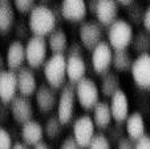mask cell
<instances>
[{
    "label": "cell",
    "instance_id": "cell-42",
    "mask_svg": "<svg viewBox=\"0 0 150 149\" xmlns=\"http://www.w3.org/2000/svg\"><path fill=\"white\" fill-rule=\"evenodd\" d=\"M97 1H98V0H88V1H86L88 11H91L92 14H94V8H96V6H97Z\"/></svg>",
    "mask_w": 150,
    "mask_h": 149
},
{
    "label": "cell",
    "instance_id": "cell-39",
    "mask_svg": "<svg viewBox=\"0 0 150 149\" xmlns=\"http://www.w3.org/2000/svg\"><path fill=\"white\" fill-rule=\"evenodd\" d=\"M82 51H84V47L74 43L72 45H68V49H67L65 53H67V56L68 55H82Z\"/></svg>",
    "mask_w": 150,
    "mask_h": 149
},
{
    "label": "cell",
    "instance_id": "cell-2",
    "mask_svg": "<svg viewBox=\"0 0 150 149\" xmlns=\"http://www.w3.org/2000/svg\"><path fill=\"white\" fill-rule=\"evenodd\" d=\"M42 71L48 85L61 89L67 83V56L64 53H52L42 65Z\"/></svg>",
    "mask_w": 150,
    "mask_h": 149
},
{
    "label": "cell",
    "instance_id": "cell-5",
    "mask_svg": "<svg viewBox=\"0 0 150 149\" xmlns=\"http://www.w3.org/2000/svg\"><path fill=\"white\" fill-rule=\"evenodd\" d=\"M76 91H74V84L68 83L64 84L61 88V92L59 95L57 100V117L60 118L64 125H68L72 123L74 116V105H76Z\"/></svg>",
    "mask_w": 150,
    "mask_h": 149
},
{
    "label": "cell",
    "instance_id": "cell-43",
    "mask_svg": "<svg viewBox=\"0 0 150 149\" xmlns=\"http://www.w3.org/2000/svg\"><path fill=\"white\" fill-rule=\"evenodd\" d=\"M12 148L15 149H25V148H29L24 141H16V143H12Z\"/></svg>",
    "mask_w": 150,
    "mask_h": 149
},
{
    "label": "cell",
    "instance_id": "cell-26",
    "mask_svg": "<svg viewBox=\"0 0 150 149\" xmlns=\"http://www.w3.org/2000/svg\"><path fill=\"white\" fill-rule=\"evenodd\" d=\"M130 52L127 49H113V59H112V67L118 72H127L130 71L132 63H133Z\"/></svg>",
    "mask_w": 150,
    "mask_h": 149
},
{
    "label": "cell",
    "instance_id": "cell-35",
    "mask_svg": "<svg viewBox=\"0 0 150 149\" xmlns=\"http://www.w3.org/2000/svg\"><path fill=\"white\" fill-rule=\"evenodd\" d=\"M134 148L138 149H150V136L146 132L141 136L139 138H137L134 141Z\"/></svg>",
    "mask_w": 150,
    "mask_h": 149
},
{
    "label": "cell",
    "instance_id": "cell-3",
    "mask_svg": "<svg viewBox=\"0 0 150 149\" xmlns=\"http://www.w3.org/2000/svg\"><path fill=\"white\" fill-rule=\"evenodd\" d=\"M133 36V26L126 20L116 19L108 27V43L113 49H127Z\"/></svg>",
    "mask_w": 150,
    "mask_h": 149
},
{
    "label": "cell",
    "instance_id": "cell-33",
    "mask_svg": "<svg viewBox=\"0 0 150 149\" xmlns=\"http://www.w3.org/2000/svg\"><path fill=\"white\" fill-rule=\"evenodd\" d=\"M15 34H16V36L19 37V39L21 40H28L29 37H31V29H29L28 27V23H17L16 26H15Z\"/></svg>",
    "mask_w": 150,
    "mask_h": 149
},
{
    "label": "cell",
    "instance_id": "cell-12",
    "mask_svg": "<svg viewBox=\"0 0 150 149\" xmlns=\"http://www.w3.org/2000/svg\"><path fill=\"white\" fill-rule=\"evenodd\" d=\"M60 9L64 20L72 23H80L88 15L86 0H61Z\"/></svg>",
    "mask_w": 150,
    "mask_h": 149
},
{
    "label": "cell",
    "instance_id": "cell-38",
    "mask_svg": "<svg viewBox=\"0 0 150 149\" xmlns=\"http://www.w3.org/2000/svg\"><path fill=\"white\" fill-rule=\"evenodd\" d=\"M117 148L120 149H132L134 148V141L132 140L130 137H127V136H124L122 138H120L118 141H117Z\"/></svg>",
    "mask_w": 150,
    "mask_h": 149
},
{
    "label": "cell",
    "instance_id": "cell-44",
    "mask_svg": "<svg viewBox=\"0 0 150 149\" xmlns=\"http://www.w3.org/2000/svg\"><path fill=\"white\" fill-rule=\"evenodd\" d=\"M33 148H35V149H48V148H51V146H49L48 143H45V141L41 140V141H39L37 144H35Z\"/></svg>",
    "mask_w": 150,
    "mask_h": 149
},
{
    "label": "cell",
    "instance_id": "cell-9",
    "mask_svg": "<svg viewBox=\"0 0 150 149\" xmlns=\"http://www.w3.org/2000/svg\"><path fill=\"white\" fill-rule=\"evenodd\" d=\"M130 73L133 81L141 89L150 88V53L138 55L133 60L130 67Z\"/></svg>",
    "mask_w": 150,
    "mask_h": 149
},
{
    "label": "cell",
    "instance_id": "cell-29",
    "mask_svg": "<svg viewBox=\"0 0 150 149\" xmlns=\"http://www.w3.org/2000/svg\"><path fill=\"white\" fill-rule=\"evenodd\" d=\"M126 7H127V9H126L127 20H129V23H130L132 26H139V24H142V17H144V11H145L144 7L141 4L136 3V0Z\"/></svg>",
    "mask_w": 150,
    "mask_h": 149
},
{
    "label": "cell",
    "instance_id": "cell-19",
    "mask_svg": "<svg viewBox=\"0 0 150 149\" xmlns=\"http://www.w3.org/2000/svg\"><path fill=\"white\" fill-rule=\"evenodd\" d=\"M86 73V61L82 55H68L67 56V80L72 84L85 77Z\"/></svg>",
    "mask_w": 150,
    "mask_h": 149
},
{
    "label": "cell",
    "instance_id": "cell-45",
    "mask_svg": "<svg viewBox=\"0 0 150 149\" xmlns=\"http://www.w3.org/2000/svg\"><path fill=\"white\" fill-rule=\"evenodd\" d=\"M6 67H7V64H6V59H4L1 55H0V73L3 72L4 69H6Z\"/></svg>",
    "mask_w": 150,
    "mask_h": 149
},
{
    "label": "cell",
    "instance_id": "cell-16",
    "mask_svg": "<svg viewBox=\"0 0 150 149\" xmlns=\"http://www.w3.org/2000/svg\"><path fill=\"white\" fill-rule=\"evenodd\" d=\"M110 112L112 117L117 123H125L126 117L129 116V100H127L126 93L122 89H118L110 96Z\"/></svg>",
    "mask_w": 150,
    "mask_h": 149
},
{
    "label": "cell",
    "instance_id": "cell-15",
    "mask_svg": "<svg viewBox=\"0 0 150 149\" xmlns=\"http://www.w3.org/2000/svg\"><path fill=\"white\" fill-rule=\"evenodd\" d=\"M118 6L117 0H98L93 15L101 26L109 27L118 16Z\"/></svg>",
    "mask_w": 150,
    "mask_h": 149
},
{
    "label": "cell",
    "instance_id": "cell-20",
    "mask_svg": "<svg viewBox=\"0 0 150 149\" xmlns=\"http://www.w3.org/2000/svg\"><path fill=\"white\" fill-rule=\"evenodd\" d=\"M21 140L27 144L28 146H33L35 144H37L39 141H41L44 138V128L39 121H35L33 118L27 123L21 124Z\"/></svg>",
    "mask_w": 150,
    "mask_h": 149
},
{
    "label": "cell",
    "instance_id": "cell-40",
    "mask_svg": "<svg viewBox=\"0 0 150 149\" xmlns=\"http://www.w3.org/2000/svg\"><path fill=\"white\" fill-rule=\"evenodd\" d=\"M142 26L144 29L150 32V6H147L144 11V17H142Z\"/></svg>",
    "mask_w": 150,
    "mask_h": 149
},
{
    "label": "cell",
    "instance_id": "cell-46",
    "mask_svg": "<svg viewBox=\"0 0 150 149\" xmlns=\"http://www.w3.org/2000/svg\"><path fill=\"white\" fill-rule=\"evenodd\" d=\"M133 1H134V0H117V3L121 4V6H124V7L129 6V4L133 3Z\"/></svg>",
    "mask_w": 150,
    "mask_h": 149
},
{
    "label": "cell",
    "instance_id": "cell-21",
    "mask_svg": "<svg viewBox=\"0 0 150 149\" xmlns=\"http://www.w3.org/2000/svg\"><path fill=\"white\" fill-rule=\"evenodd\" d=\"M92 111H93V117L92 118H93L96 128L100 130H106L112 124V120H113L109 104L106 101H98Z\"/></svg>",
    "mask_w": 150,
    "mask_h": 149
},
{
    "label": "cell",
    "instance_id": "cell-27",
    "mask_svg": "<svg viewBox=\"0 0 150 149\" xmlns=\"http://www.w3.org/2000/svg\"><path fill=\"white\" fill-rule=\"evenodd\" d=\"M64 129H65V125L60 121L57 115L52 116L47 120L45 125H44V136L51 141H56L61 137Z\"/></svg>",
    "mask_w": 150,
    "mask_h": 149
},
{
    "label": "cell",
    "instance_id": "cell-47",
    "mask_svg": "<svg viewBox=\"0 0 150 149\" xmlns=\"http://www.w3.org/2000/svg\"><path fill=\"white\" fill-rule=\"evenodd\" d=\"M40 1H42V3H47V1H49V0H40Z\"/></svg>",
    "mask_w": 150,
    "mask_h": 149
},
{
    "label": "cell",
    "instance_id": "cell-4",
    "mask_svg": "<svg viewBox=\"0 0 150 149\" xmlns=\"http://www.w3.org/2000/svg\"><path fill=\"white\" fill-rule=\"evenodd\" d=\"M48 55V43L44 36L32 35L25 43V63L29 68L37 69L42 67Z\"/></svg>",
    "mask_w": 150,
    "mask_h": 149
},
{
    "label": "cell",
    "instance_id": "cell-32",
    "mask_svg": "<svg viewBox=\"0 0 150 149\" xmlns=\"http://www.w3.org/2000/svg\"><path fill=\"white\" fill-rule=\"evenodd\" d=\"M35 6H36V0H13L15 9L21 15L29 14V11H31Z\"/></svg>",
    "mask_w": 150,
    "mask_h": 149
},
{
    "label": "cell",
    "instance_id": "cell-41",
    "mask_svg": "<svg viewBox=\"0 0 150 149\" xmlns=\"http://www.w3.org/2000/svg\"><path fill=\"white\" fill-rule=\"evenodd\" d=\"M51 8H52V11H53L54 16H56L57 21L60 23L62 20V15H61V9H60V4H54V6L51 7Z\"/></svg>",
    "mask_w": 150,
    "mask_h": 149
},
{
    "label": "cell",
    "instance_id": "cell-48",
    "mask_svg": "<svg viewBox=\"0 0 150 149\" xmlns=\"http://www.w3.org/2000/svg\"><path fill=\"white\" fill-rule=\"evenodd\" d=\"M149 91H150V88H149Z\"/></svg>",
    "mask_w": 150,
    "mask_h": 149
},
{
    "label": "cell",
    "instance_id": "cell-36",
    "mask_svg": "<svg viewBox=\"0 0 150 149\" xmlns=\"http://www.w3.org/2000/svg\"><path fill=\"white\" fill-rule=\"evenodd\" d=\"M11 115V109H9V103L0 101V125L4 124L8 120V116Z\"/></svg>",
    "mask_w": 150,
    "mask_h": 149
},
{
    "label": "cell",
    "instance_id": "cell-18",
    "mask_svg": "<svg viewBox=\"0 0 150 149\" xmlns=\"http://www.w3.org/2000/svg\"><path fill=\"white\" fill-rule=\"evenodd\" d=\"M25 63V45L20 40L11 43L7 48L6 55V64L8 69H12L15 72L20 69Z\"/></svg>",
    "mask_w": 150,
    "mask_h": 149
},
{
    "label": "cell",
    "instance_id": "cell-8",
    "mask_svg": "<svg viewBox=\"0 0 150 149\" xmlns=\"http://www.w3.org/2000/svg\"><path fill=\"white\" fill-rule=\"evenodd\" d=\"M79 37H80V41H81L82 47L85 49H88V51H92L98 43L102 41V37H104V26H101L96 20L81 23L80 29H79Z\"/></svg>",
    "mask_w": 150,
    "mask_h": 149
},
{
    "label": "cell",
    "instance_id": "cell-10",
    "mask_svg": "<svg viewBox=\"0 0 150 149\" xmlns=\"http://www.w3.org/2000/svg\"><path fill=\"white\" fill-rule=\"evenodd\" d=\"M9 109H11V116L17 124H24L27 121L33 118V105L28 96L17 95L16 97L9 103Z\"/></svg>",
    "mask_w": 150,
    "mask_h": 149
},
{
    "label": "cell",
    "instance_id": "cell-34",
    "mask_svg": "<svg viewBox=\"0 0 150 149\" xmlns=\"http://www.w3.org/2000/svg\"><path fill=\"white\" fill-rule=\"evenodd\" d=\"M12 136L8 130L0 127V149H8L12 148Z\"/></svg>",
    "mask_w": 150,
    "mask_h": 149
},
{
    "label": "cell",
    "instance_id": "cell-31",
    "mask_svg": "<svg viewBox=\"0 0 150 149\" xmlns=\"http://www.w3.org/2000/svg\"><path fill=\"white\" fill-rule=\"evenodd\" d=\"M122 123H117L116 121V125H109V128L106 130H108V138L109 141H110V144H117V141L120 140V138H122L125 136V128H121Z\"/></svg>",
    "mask_w": 150,
    "mask_h": 149
},
{
    "label": "cell",
    "instance_id": "cell-7",
    "mask_svg": "<svg viewBox=\"0 0 150 149\" xmlns=\"http://www.w3.org/2000/svg\"><path fill=\"white\" fill-rule=\"evenodd\" d=\"M91 55V63L93 71L102 76L104 73H106L112 67V59H113V48L109 45L108 41H104L96 45L92 49Z\"/></svg>",
    "mask_w": 150,
    "mask_h": 149
},
{
    "label": "cell",
    "instance_id": "cell-23",
    "mask_svg": "<svg viewBox=\"0 0 150 149\" xmlns=\"http://www.w3.org/2000/svg\"><path fill=\"white\" fill-rule=\"evenodd\" d=\"M15 7L8 0H0V35H6L15 26Z\"/></svg>",
    "mask_w": 150,
    "mask_h": 149
},
{
    "label": "cell",
    "instance_id": "cell-13",
    "mask_svg": "<svg viewBox=\"0 0 150 149\" xmlns=\"http://www.w3.org/2000/svg\"><path fill=\"white\" fill-rule=\"evenodd\" d=\"M35 98H36V105L41 113H51L57 107V89L52 88L51 85H40L37 87L35 92Z\"/></svg>",
    "mask_w": 150,
    "mask_h": 149
},
{
    "label": "cell",
    "instance_id": "cell-14",
    "mask_svg": "<svg viewBox=\"0 0 150 149\" xmlns=\"http://www.w3.org/2000/svg\"><path fill=\"white\" fill-rule=\"evenodd\" d=\"M19 93L17 75L15 71L6 69L0 73V101L11 103Z\"/></svg>",
    "mask_w": 150,
    "mask_h": 149
},
{
    "label": "cell",
    "instance_id": "cell-1",
    "mask_svg": "<svg viewBox=\"0 0 150 149\" xmlns=\"http://www.w3.org/2000/svg\"><path fill=\"white\" fill-rule=\"evenodd\" d=\"M28 27L32 35L36 36H48L54 28H57V21L51 7L45 4H36L28 14Z\"/></svg>",
    "mask_w": 150,
    "mask_h": 149
},
{
    "label": "cell",
    "instance_id": "cell-28",
    "mask_svg": "<svg viewBox=\"0 0 150 149\" xmlns=\"http://www.w3.org/2000/svg\"><path fill=\"white\" fill-rule=\"evenodd\" d=\"M130 47L138 55L150 53V32L144 29V31H139L137 35H134Z\"/></svg>",
    "mask_w": 150,
    "mask_h": 149
},
{
    "label": "cell",
    "instance_id": "cell-6",
    "mask_svg": "<svg viewBox=\"0 0 150 149\" xmlns=\"http://www.w3.org/2000/svg\"><path fill=\"white\" fill-rule=\"evenodd\" d=\"M76 100L82 109L92 111L94 105L100 101V89L97 84L89 77H82L74 84Z\"/></svg>",
    "mask_w": 150,
    "mask_h": 149
},
{
    "label": "cell",
    "instance_id": "cell-25",
    "mask_svg": "<svg viewBox=\"0 0 150 149\" xmlns=\"http://www.w3.org/2000/svg\"><path fill=\"white\" fill-rule=\"evenodd\" d=\"M120 87H121V81H120L118 75L108 71L102 75L101 84H100V95L109 98L116 91L120 89Z\"/></svg>",
    "mask_w": 150,
    "mask_h": 149
},
{
    "label": "cell",
    "instance_id": "cell-37",
    "mask_svg": "<svg viewBox=\"0 0 150 149\" xmlns=\"http://www.w3.org/2000/svg\"><path fill=\"white\" fill-rule=\"evenodd\" d=\"M60 146H61L62 149H79L80 148V145H79V143L76 141L74 136H68V137L61 143V145Z\"/></svg>",
    "mask_w": 150,
    "mask_h": 149
},
{
    "label": "cell",
    "instance_id": "cell-22",
    "mask_svg": "<svg viewBox=\"0 0 150 149\" xmlns=\"http://www.w3.org/2000/svg\"><path fill=\"white\" fill-rule=\"evenodd\" d=\"M125 133L133 141H136L145 133V120L139 112H134L132 115L129 113L125 120Z\"/></svg>",
    "mask_w": 150,
    "mask_h": 149
},
{
    "label": "cell",
    "instance_id": "cell-17",
    "mask_svg": "<svg viewBox=\"0 0 150 149\" xmlns=\"http://www.w3.org/2000/svg\"><path fill=\"white\" fill-rule=\"evenodd\" d=\"M16 75H17V88H19L20 95L28 96V97L33 96L37 89V81L32 68L23 65L16 72Z\"/></svg>",
    "mask_w": 150,
    "mask_h": 149
},
{
    "label": "cell",
    "instance_id": "cell-24",
    "mask_svg": "<svg viewBox=\"0 0 150 149\" xmlns=\"http://www.w3.org/2000/svg\"><path fill=\"white\" fill-rule=\"evenodd\" d=\"M47 43L52 53H65L68 49V36L61 28H54L48 35Z\"/></svg>",
    "mask_w": 150,
    "mask_h": 149
},
{
    "label": "cell",
    "instance_id": "cell-11",
    "mask_svg": "<svg viewBox=\"0 0 150 149\" xmlns=\"http://www.w3.org/2000/svg\"><path fill=\"white\" fill-rule=\"evenodd\" d=\"M73 136L79 143L80 148H88L94 132L96 125L91 116H81L73 123Z\"/></svg>",
    "mask_w": 150,
    "mask_h": 149
},
{
    "label": "cell",
    "instance_id": "cell-30",
    "mask_svg": "<svg viewBox=\"0 0 150 149\" xmlns=\"http://www.w3.org/2000/svg\"><path fill=\"white\" fill-rule=\"evenodd\" d=\"M112 146L110 141H109L108 136L104 135L102 132H98L96 133L94 132L93 137H92L91 143H89V146L88 148L91 149H109Z\"/></svg>",
    "mask_w": 150,
    "mask_h": 149
}]
</instances>
